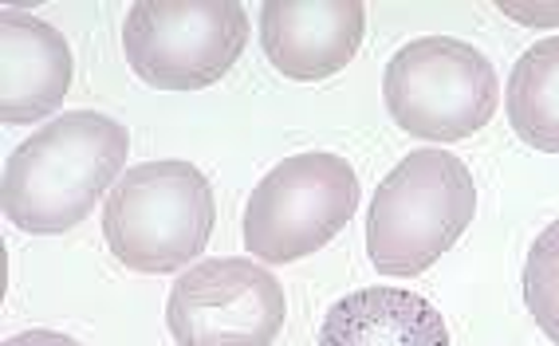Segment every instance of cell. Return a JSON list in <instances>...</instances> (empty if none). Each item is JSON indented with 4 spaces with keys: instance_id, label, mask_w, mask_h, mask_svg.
<instances>
[{
    "instance_id": "1",
    "label": "cell",
    "mask_w": 559,
    "mask_h": 346,
    "mask_svg": "<svg viewBox=\"0 0 559 346\" xmlns=\"http://www.w3.org/2000/svg\"><path fill=\"white\" fill-rule=\"evenodd\" d=\"M130 134L99 110H68L28 134L4 166V213L16 228L51 237L91 217L122 178Z\"/></svg>"
},
{
    "instance_id": "2",
    "label": "cell",
    "mask_w": 559,
    "mask_h": 346,
    "mask_svg": "<svg viewBox=\"0 0 559 346\" xmlns=\"http://www.w3.org/2000/svg\"><path fill=\"white\" fill-rule=\"evenodd\" d=\"M477 213L469 166L445 150H414L374 189L367 252L382 276H421L438 264Z\"/></svg>"
},
{
    "instance_id": "3",
    "label": "cell",
    "mask_w": 559,
    "mask_h": 346,
    "mask_svg": "<svg viewBox=\"0 0 559 346\" xmlns=\"http://www.w3.org/2000/svg\"><path fill=\"white\" fill-rule=\"evenodd\" d=\"M213 225L217 201L210 178L181 158L127 169L103 208V237L110 252L142 276H166L201 256Z\"/></svg>"
},
{
    "instance_id": "4",
    "label": "cell",
    "mask_w": 559,
    "mask_h": 346,
    "mask_svg": "<svg viewBox=\"0 0 559 346\" xmlns=\"http://www.w3.org/2000/svg\"><path fill=\"white\" fill-rule=\"evenodd\" d=\"M390 119L406 134L461 142L497 115V68L473 44L453 36H421L399 48L382 80Z\"/></svg>"
},
{
    "instance_id": "5",
    "label": "cell",
    "mask_w": 559,
    "mask_h": 346,
    "mask_svg": "<svg viewBox=\"0 0 559 346\" xmlns=\"http://www.w3.org/2000/svg\"><path fill=\"white\" fill-rule=\"evenodd\" d=\"M249 48L245 4H181L139 0L122 24V51L130 71L158 91H201L229 75Z\"/></svg>"
},
{
    "instance_id": "6",
    "label": "cell",
    "mask_w": 559,
    "mask_h": 346,
    "mask_svg": "<svg viewBox=\"0 0 559 346\" xmlns=\"http://www.w3.org/2000/svg\"><path fill=\"white\" fill-rule=\"evenodd\" d=\"M359 208V178L340 154H296L269 169L245 208V248L269 264L320 252Z\"/></svg>"
},
{
    "instance_id": "7",
    "label": "cell",
    "mask_w": 559,
    "mask_h": 346,
    "mask_svg": "<svg viewBox=\"0 0 559 346\" xmlns=\"http://www.w3.org/2000/svg\"><path fill=\"white\" fill-rule=\"evenodd\" d=\"M166 323L178 346H272L284 326V287L245 256L201 260L170 287Z\"/></svg>"
},
{
    "instance_id": "8",
    "label": "cell",
    "mask_w": 559,
    "mask_h": 346,
    "mask_svg": "<svg viewBox=\"0 0 559 346\" xmlns=\"http://www.w3.org/2000/svg\"><path fill=\"white\" fill-rule=\"evenodd\" d=\"M367 9L359 0H269L260 9V44L288 80L316 83L343 71L362 44Z\"/></svg>"
},
{
    "instance_id": "9",
    "label": "cell",
    "mask_w": 559,
    "mask_h": 346,
    "mask_svg": "<svg viewBox=\"0 0 559 346\" xmlns=\"http://www.w3.org/2000/svg\"><path fill=\"white\" fill-rule=\"evenodd\" d=\"M71 75V48L48 21L21 9L0 12V119L16 127L56 115Z\"/></svg>"
},
{
    "instance_id": "10",
    "label": "cell",
    "mask_w": 559,
    "mask_h": 346,
    "mask_svg": "<svg viewBox=\"0 0 559 346\" xmlns=\"http://www.w3.org/2000/svg\"><path fill=\"white\" fill-rule=\"evenodd\" d=\"M320 346H450V326L409 287H362L323 315Z\"/></svg>"
},
{
    "instance_id": "11",
    "label": "cell",
    "mask_w": 559,
    "mask_h": 346,
    "mask_svg": "<svg viewBox=\"0 0 559 346\" xmlns=\"http://www.w3.org/2000/svg\"><path fill=\"white\" fill-rule=\"evenodd\" d=\"M504 110L524 146L559 154V36L532 44L516 60Z\"/></svg>"
},
{
    "instance_id": "12",
    "label": "cell",
    "mask_w": 559,
    "mask_h": 346,
    "mask_svg": "<svg viewBox=\"0 0 559 346\" xmlns=\"http://www.w3.org/2000/svg\"><path fill=\"white\" fill-rule=\"evenodd\" d=\"M524 303L551 343H559V220L532 240L524 264Z\"/></svg>"
},
{
    "instance_id": "13",
    "label": "cell",
    "mask_w": 559,
    "mask_h": 346,
    "mask_svg": "<svg viewBox=\"0 0 559 346\" xmlns=\"http://www.w3.org/2000/svg\"><path fill=\"white\" fill-rule=\"evenodd\" d=\"M4 346H80L71 335L60 331H24V335H12Z\"/></svg>"
},
{
    "instance_id": "14",
    "label": "cell",
    "mask_w": 559,
    "mask_h": 346,
    "mask_svg": "<svg viewBox=\"0 0 559 346\" xmlns=\"http://www.w3.org/2000/svg\"><path fill=\"white\" fill-rule=\"evenodd\" d=\"M500 12H509L524 24H559V4L556 9H520V4H500Z\"/></svg>"
}]
</instances>
